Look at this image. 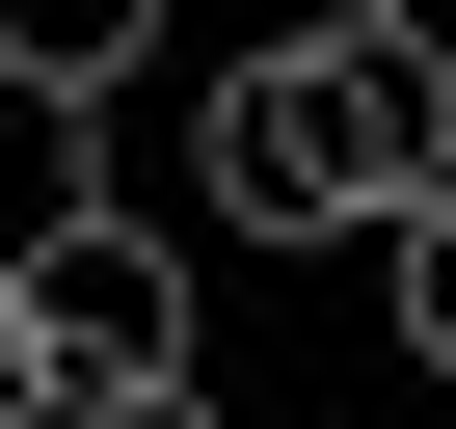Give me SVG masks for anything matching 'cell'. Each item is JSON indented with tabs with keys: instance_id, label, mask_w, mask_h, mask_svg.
<instances>
[{
	"instance_id": "3",
	"label": "cell",
	"mask_w": 456,
	"mask_h": 429,
	"mask_svg": "<svg viewBox=\"0 0 456 429\" xmlns=\"http://www.w3.org/2000/svg\"><path fill=\"white\" fill-rule=\"evenodd\" d=\"M134 54H161V0H0V108H134Z\"/></svg>"
},
{
	"instance_id": "1",
	"label": "cell",
	"mask_w": 456,
	"mask_h": 429,
	"mask_svg": "<svg viewBox=\"0 0 456 429\" xmlns=\"http://www.w3.org/2000/svg\"><path fill=\"white\" fill-rule=\"evenodd\" d=\"M188 214H215V242H376V214H403V161H376V108H349V54H322V28H269L242 81H215Z\"/></svg>"
},
{
	"instance_id": "4",
	"label": "cell",
	"mask_w": 456,
	"mask_h": 429,
	"mask_svg": "<svg viewBox=\"0 0 456 429\" xmlns=\"http://www.w3.org/2000/svg\"><path fill=\"white\" fill-rule=\"evenodd\" d=\"M376 322H403V349H429V376H456V161H429V188H403V214H376Z\"/></svg>"
},
{
	"instance_id": "5",
	"label": "cell",
	"mask_w": 456,
	"mask_h": 429,
	"mask_svg": "<svg viewBox=\"0 0 456 429\" xmlns=\"http://www.w3.org/2000/svg\"><path fill=\"white\" fill-rule=\"evenodd\" d=\"M0 429H188V402H161V376H28Z\"/></svg>"
},
{
	"instance_id": "2",
	"label": "cell",
	"mask_w": 456,
	"mask_h": 429,
	"mask_svg": "<svg viewBox=\"0 0 456 429\" xmlns=\"http://www.w3.org/2000/svg\"><path fill=\"white\" fill-rule=\"evenodd\" d=\"M0 269H28V349H54V376H161V402H188V214H108V188H81V214H28Z\"/></svg>"
},
{
	"instance_id": "6",
	"label": "cell",
	"mask_w": 456,
	"mask_h": 429,
	"mask_svg": "<svg viewBox=\"0 0 456 429\" xmlns=\"http://www.w3.org/2000/svg\"><path fill=\"white\" fill-rule=\"evenodd\" d=\"M28 376H54V349H28V269H0V402H28Z\"/></svg>"
}]
</instances>
